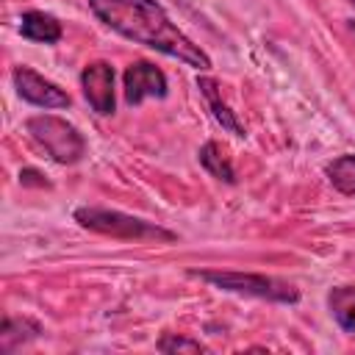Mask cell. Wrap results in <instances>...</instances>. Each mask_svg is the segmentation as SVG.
<instances>
[{
    "label": "cell",
    "instance_id": "obj_1",
    "mask_svg": "<svg viewBox=\"0 0 355 355\" xmlns=\"http://www.w3.org/2000/svg\"><path fill=\"white\" fill-rule=\"evenodd\" d=\"M92 14L119 36L178 58L194 69H208L211 58L194 44L155 0H89Z\"/></svg>",
    "mask_w": 355,
    "mask_h": 355
},
{
    "label": "cell",
    "instance_id": "obj_2",
    "mask_svg": "<svg viewBox=\"0 0 355 355\" xmlns=\"http://www.w3.org/2000/svg\"><path fill=\"white\" fill-rule=\"evenodd\" d=\"M75 222L86 230L122 239V241H175L178 236L155 222H147L141 216L116 211V208H97V205H83L75 208Z\"/></svg>",
    "mask_w": 355,
    "mask_h": 355
},
{
    "label": "cell",
    "instance_id": "obj_3",
    "mask_svg": "<svg viewBox=\"0 0 355 355\" xmlns=\"http://www.w3.org/2000/svg\"><path fill=\"white\" fill-rule=\"evenodd\" d=\"M197 280H205L222 291H233V294H247V297H258V300H269V302H300V291L297 286L269 277V275H252V272H222V269H191L189 272Z\"/></svg>",
    "mask_w": 355,
    "mask_h": 355
},
{
    "label": "cell",
    "instance_id": "obj_4",
    "mask_svg": "<svg viewBox=\"0 0 355 355\" xmlns=\"http://www.w3.org/2000/svg\"><path fill=\"white\" fill-rule=\"evenodd\" d=\"M31 139L55 161V164H78L86 155V139L80 136V130L53 114H36L25 122Z\"/></svg>",
    "mask_w": 355,
    "mask_h": 355
},
{
    "label": "cell",
    "instance_id": "obj_5",
    "mask_svg": "<svg viewBox=\"0 0 355 355\" xmlns=\"http://www.w3.org/2000/svg\"><path fill=\"white\" fill-rule=\"evenodd\" d=\"M11 80H14L17 94L25 103H31V105H39V108H67L72 103L69 94L61 86H55L53 80L42 78L31 67H14Z\"/></svg>",
    "mask_w": 355,
    "mask_h": 355
},
{
    "label": "cell",
    "instance_id": "obj_6",
    "mask_svg": "<svg viewBox=\"0 0 355 355\" xmlns=\"http://www.w3.org/2000/svg\"><path fill=\"white\" fill-rule=\"evenodd\" d=\"M122 92H125V103L128 105H139L147 97H166L169 86H166V75L150 64V61H136L125 69L122 75Z\"/></svg>",
    "mask_w": 355,
    "mask_h": 355
},
{
    "label": "cell",
    "instance_id": "obj_7",
    "mask_svg": "<svg viewBox=\"0 0 355 355\" xmlns=\"http://www.w3.org/2000/svg\"><path fill=\"white\" fill-rule=\"evenodd\" d=\"M80 89L97 114H103V116L114 114L116 97H114V67L111 64H105V61L86 64L80 72Z\"/></svg>",
    "mask_w": 355,
    "mask_h": 355
},
{
    "label": "cell",
    "instance_id": "obj_8",
    "mask_svg": "<svg viewBox=\"0 0 355 355\" xmlns=\"http://www.w3.org/2000/svg\"><path fill=\"white\" fill-rule=\"evenodd\" d=\"M19 33L39 44H55L61 39V22L44 11H25L19 17Z\"/></svg>",
    "mask_w": 355,
    "mask_h": 355
},
{
    "label": "cell",
    "instance_id": "obj_9",
    "mask_svg": "<svg viewBox=\"0 0 355 355\" xmlns=\"http://www.w3.org/2000/svg\"><path fill=\"white\" fill-rule=\"evenodd\" d=\"M197 89L202 92V97H205V103H208L214 119L222 125V130H227V133H233V136H244L241 122L236 119V114L227 108V103H225L222 94H219V83H216L214 78H205V75H202V78H197Z\"/></svg>",
    "mask_w": 355,
    "mask_h": 355
},
{
    "label": "cell",
    "instance_id": "obj_10",
    "mask_svg": "<svg viewBox=\"0 0 355 355\" xmlns=\"http://www.w3.org/2000/svg\"><path fill=\"white\" fill-rule=\"evenodd\" d=\"M39 333H42L39 322H33L28 316H6L3 319V327H0V352L8 355L17 347L39 338Z\"/></svg>",
    "mask_w": 355,
    "mask_h": 355
},
{
    "label": "cell",
    "instance_id": "obj_11",
    "mask_svg": "<svg viewBox=\"0 0 355 355\" xmlns=\"http://www.w3.org/2000/svg\"><path fill=\"white\" fill-rule=\"evenodd\" d=\"M327 311L344 333L355 336V286H333L327 291Z\"/></svg>",
    "mask_w": 355,
    "mask_h": 355
},
{
    "label": "cell",
    "instance_id": "obj_12",
    "mask_svg": "<svg viewBox=\"0 0 355 355\" xmlns=\"http://www.w3.org/2000/svg\"><path fill=\"white\" fill-rule=\"evenodd\" d=\"M197 158H200L202 169H205L208 175H214L216 180H225V183H236V172H233V164H230V158L222 153V147H219L216 141H205V144L200 147Z\"/></svg>",
    "mask_w": 355,
    "mask_h": 355
},
{
    "label": "cell",
    "instance_id": "obj_13",
    "mask_svg": "<svg viewBox=\"0 0 355 355\" xmlns=\"http://www.w3.org/2000/svg\"><path fill=\"white\" fill-rule=\"evenodd\" d=\"M327 180L336 191L352 197L355 194V155H338L333 164H327Z\"/></svg>",
    "mask_w": 355,
    "mask_h": 355
},
{
    "label": "cell",
    "instance_id": "obj_14",
    "mask_svg": "<svg viewBox=\"0 0 355 355\" xmlns=\"http://www.w3.org/2000/svg\"><path fill=\"white\" fill-rule=\"evenodd\" d=\"M155 347H158V352H205V344L178 336V333H164Z\"/></svg>",
    "mask_w": 355,
    "mask_h": 355
},
{
    "label": "cell",
    "instance_id": "obj_15",
    "mask_svg": "<svg viewBox=\"0 0 355 355\" xmlns=\"http://www.w3.org/2000/svg\"><path fill=\"white\" fill-rule=\"evenodd\" d=\"M19 183H22V186H39V189H42V186H50V183L44 180V175H42L39 169H33V166H25V169L19 172Z\"/></svg>",
    "mask_w": 355,
    "mask_h": 355
},
{
    "label": "cell",
    "instance_id": "obj_16",
    "mask_svg": "<svg viewBox=\"0 0 355 355\" xmlns=\"http://www.w3.org/2000/svg\"><path fill=\"white\" fill-rule=\"evenodd\" d=\"M347 3H352V6H355V0H347Z\"/></svg>",
    "mask_w": 355,
    "mask_h": 355
}]
</instances>
